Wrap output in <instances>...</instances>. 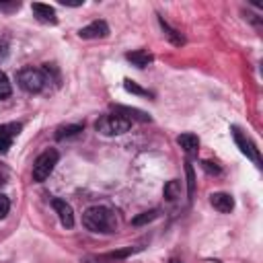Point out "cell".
I'll return each mask as SVG.
<instances>
[{"label":"cell","instance_id":"cell-15","mask_svg":"<svg viewBox=\"0 0 263 263\" xmlns=\"http://www.w3.org/2000/svg\"><path fill=\"white\" fill-rule=\"evenodd\" d=\"M156 218H158V210H150V212H144V214L136 216V218L132 220V224H134V226H142V224H148V222H152V220H156Z\"/></svg>","mask_w":263,"mask_h":263},{"label":"cell","instance_id":"cell-5","mask_svg":"<svg viewBox=\"0 0 263 263\" xmlns=\"http://www.w3.org/2000/svg\"><path fill=\"white\" fill-rule=\"evenodd\" d=\"M232 132V138H234V142H236V146L240 148V152L247 156V158H251L255 164H261V156H259V148L253 144V140L251 138H247L238 127H232L230 129Z\"/></svg>","mask_w":263,"mask_h":263},{"label":"cell","instance_id":"cell-7","mask_svg":"<svg viewBox=\"0 0 263 263\" xmlns=\"http://www.w3.org/2000/svg\"><path fill=\"white\" fill-rule=\"evenodd\" d=\"M78 35H80L82 39H103V37L109 35V27H107L105 21H92L90 25L82 27V29L78 31Z\"/></svg>","mask_w":263,"mask_h":263},{"label":"cell","instance_id":"cell-9","mask_svg":"<svg viewBox=\"0 0 263 263\" xmlns=\"http://www.w3.org/2000/svg\"><path fill=\"white\" fill-rule=\"evenodd\" d=\"M210 203L218 210V212H222V214H230L232 210H234V199H232V195L230 193H212L210 195Z\"/></svg>","mask_w":263,"mask_h":263},{"label":"cell","instance_id":"cell-3","mask_svg":"<svg viewBox=\"0 0 263 263\" xmlns=\"http://www.w3.org/2000/svg\"><path fill=\"white\" fill-rule=\"evenodd\" d=\"M132 127V121L121 115H103L95 121V129L103 136H121Z\"/></svg>","mask_w":263,"mask_h":263},{"label":"cell","instance_id":"cell-11","mask_svg":"<svg viewBox=\"0 0 263 263\" xmlns=\"http://www.w3.org/2000/svg\"><path fill=\"white\" fill-rule=\"evenodd\" d=\"M177 144L187 152V154H193V152H197V148H199V138L195 136V134H181L179 138H177Z\"/></svg>","mask_w":263,"mask_h":263},{"label":"cell","instance_id":"cell-1","mask_svg":"<svg viewBox=\"0 0 263 263\" xmlns=\"http://www.w3.org/2000/svg\"><path fill=\"white\" fill-rule=\"evenodd\" d=\"M82 224L86 230L97 234H111L117 230V216L107 205H92L82 214Z\"/></svg>","mask_w":263,"mask_h":263},{"label":"cell","instance_id":"cell-16","mask_svg":"<svg viewBox=\"0 0 263 263\" xmlns=\"http://www.w3.org/2000/svg\"><path fill=\"white\" fill-rule=\"evenodd\" d=\"M21 129H23L21 123H4V125H0V136H4V138H14Z\"/></svg>","mask_w":263,"mask_h":263},{"label":"cell","instance_id":"cell-8","mask_svg":"<svg viewBox=\"0 0 263 263\" xmlns=\"http://www.w3.org/2000/svg\"><path fill=\"white\" fill-rule=\"evenodd\" d=\"M31 10L35 14L37 21L41 23H47V25H55L58 23V16H55V10L49 6V4H41V2H33L31 4Z\"/></svg>","mask_w":263,"mask_h":263},{"label":"cell","instance_id":"cell-18","mask_svg":"<svg viewBox=\"0 0 263 263\" xmlns=\"http://www.w3.org/2000/svg\"><path fill=\"white\" fill-rule=\"evenodd\" d=\"M123 86H125V90H127V92H134V95H140V97H146V95H148V90L140 88L134 80H125V82H123Z\"/></svg>","mask_w":263,"mask_h":263},{"label":"cell","instance_id":"cell-14","mask_svg":"<svg viewBox=\"0 0 263 263\" xmlns=\"http://www.w3.org/2000/svg\"><path fill=\"white\" fill-rule=\"evenodd\" d=\"M179 193H181V181L173 179V181H168V183L164 185V197H166L168 201H175V199L179 197Z\"/></svg>","mask_w":263,"mask_h":263},{"label":"cell","instance_id":"cell-2","mask_svg":"<svg viewBox=\"0 0 263 263\" xmlns=\"http://www.w3.org/2000/svg\"><path fill=\"white\" fill-rule=\"evenodd\" d=\"M16 82H18V86L23 90H27L31 95L33 92H41L45 88V84H47V72H45V68L29 66V68H23L16 74Z\"/></svg>","mask_w":263,"mask_h":263},{"label":"cell","instance_id":"cell-24","mask_svg":"<svg viewBox=\"0 0 263 263\" xmlns=\"http://www.w3.org/2000/svg\"><path fill=\"white\" fill-rule=\"evenodd\" d=\"M187 179H189V195L193 193V168L187 164Z\"/></svg>","mask_w":263,"mask_h":263},{"label":"cell","instance_id":"cell-4","mask_svg":"<svg viewBox=\"0 0 263 263\" xmlns=\"http://www.w3.org/2000/svg\"><path fill=\"white\" fill-rule=\"evenodd\" d=\"M55 164H58V152H55L53 148L43 150V152L35 158V164H33V181H37V183L45 181V179L53 173Z\"/></svg>","mask_w":263,"mask_h":263},{"label":"cell","instance_id":"cell-21","mask_svg":"<svg viewBox=\"0 0 263 263\" xmlns=\"http://www.w3.org/2000/svg\"><path fill=\"white\" fill-rule=\"evenodd\" d=\"M8 210H10V201H8V197H6V195H2V193H0V220L8 214Z\"/></svg>","mask_w":263,"mask_h":263},{"label":"cell","instance_id":"cell-27","mask_svg":"<svg viewBox=\"0 0 263 263\" xmlns=\"http://www.w3.org/2000/svg\"><path fill=\"white\" fill-rule=\"evenodd\" d=\"M82 263H99V261H92V259H84Z\"/></svg>","mask_w":263,"mask_h":263},{"label":"cell","instance_id":"cell-28","mask_svg":"<svg viewBox=\"0 0 263 263\" xmlns=\"http://www.w3.org/2000/svg\"><path fill=\"white\" fill-rule=\"evenodd\" d=\"M171 263H179V261H177V259H171Z\"/></svg>","mask_w":263,"mask_h":263},{"label":"cell","instance_id":"cell-19","mask_svg":"<svg viewBox=\"0 0 263 263\" xmlns=\"http://www.w3.org/2000/svg\"><path fill=\"white\" fill-rule=\"evenodd\" d=\"M160 27L166 31V35L173 39V43H177V45H179V43H183V37H179V35H177V31H173V29H171V27H168V25H166L162 18H160Z\"/></svg>","mask_w":263,"mask_h":263},{"label":"cell","instance_id":"cell-10","mask_svg":"<svg viewBox=\"0 0 263 263\" xmlns=\"http://www.w3.org/2000/svg\"><path fill=\"white\" fill-rule=\"evenodd\" d=\"M113 111H115V115H121V117H125V119H129V121H150V115H146L144 111H140V109H132V107H123V105H113Z\"/></svg>","mask_w":263,"mask_h":263},{"label":"cell","instance_id":"cell-26","mask_svg":"<svg viewBox=\"0 0 263 263\" xmlns=\"http://www.w3.org/2000/svg\"><path fill=\"white\" fill-rule=\"evenodd\" d=\"M6 53H8V45H6L4 41H0V60H4Z\"/></svg>","mask_w":263,"mask_h":263},{"label":"cell","instance_id":"cell-17","mask_svg":"<svg viewBox=\"0 0 263 263\" xmlns=\"http://www.w3.org/2000/svg\"><path fill=\"white\" fill-rule=\"evenodd\" d=\"M10 92H12V88H10V80H8V76L0 70V101L6 99V97H10Z\"/></svg>","mask_w":263,"mask_h":263},{"label":"cell","instance_id":"cell-25","mask_svg":"<svg viewBox=\"0 0 263 263\" xmlns=\"http://www.w3.org/2000/svg\"><path fill=\"white\" fill-rule=\"evenodd\" d=\"M0 8H2V10H8V8H18V2H8V4H6V2H0Z\"/></svg>","mask_w":263,"mask_h":263},{"label":"cell","instance_id":"cell-23","mask_svg":"<svg viewBox=\"0 0 263 263\" xmlns=\"http://www.w3.org/2000/svg\"><path fill=\"white\" fill-rule=\"evenodd\" d=\"M201 164H203V168H205L208 173H216V175L220 173V166H216V162H210V160H203Z\"/></svg>","mask_w":263,"mask_h":263},{"label":"cell","instance_id":"cell-13","mask_svg":"<svg viewBox=\"0 0 263 263\" xmlns=\"http://www.w3.org/2000/svg\"><path fill=\"white\" fill-rule=\"evenodd\" d=\"M80 132H82V125H80V123H72V125H62V127H58V132H55V140L72 138V136H76V134H80Z\"/></svg>","mask_w":263,"mask_h":263},{"label":"cell","instance_id":"cell-20","mask_svg":"<svg viewBox=\"0 0 263 263\" xmlns=\"http://www.w3.org/2000/svg\"><path fill=\"white\" fill-rule=\"evenodd\" d=\"M132 253H136V249L127 247V249H123V251H115V253L105 255V259H123V257H127V255H132Z\"/></svg>","mask_w":263,"mask_h":263},{"label":"cell","instance_id":"cell-12","mask_svg":"<svg viewBox=\"0 0 263 263\" xmlns=\"http://www.w3.org/2000/svg\"><path fill=\"white\" fill-rule=\"evenodd\" d=\"M134 66H138V68H146L154 58H152V53H148L146 49H138V51H129L127 55H125Z\"/></svg>","mask_w":263,"mask_h":263},{"label":"cell","instance_id":"cell-22","mask_svg":"<svg viewBox=\"0 0 263 263\" xmlns=\"http://www.w3.org/2000/svg\"><path fill=\"white\" fill-rule=\"evenodd\" d=\"M10 146H12V138H4V136H0V154L8 152Z\"/></svg>","mask_w":263,"mask_h":263},{"label":"cell","instance_id":"cell-6","mask_svg":"<svg viewBox=\"0 0 263 263\" xmlns=\"http://www.w3.org/2000/svg\"><path fill=\"white\" fill-rule=\"evenodd\" d=\"M51 205H53V210H55V214H58L62 226L72 228V226H74V212H72V205H70L66 199H60V197H55V199L51 201Z\"/></svg>","mask_w":263,"mask_h":263}]
</instances>
